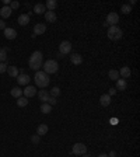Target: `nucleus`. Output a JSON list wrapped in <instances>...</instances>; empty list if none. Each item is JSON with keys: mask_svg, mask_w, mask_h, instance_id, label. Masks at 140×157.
I'll return each mask as SVG.
<instances>
[{"mask_svg": "<svg viewBox=\"0 0 140 157\" xmlns=\"http://www.w3.org/2000/svg\"><path fill=\"white\" fill-rule=\"evenodd\" d=\"M42 59H43V56H42V52L41 51H35L31 55L29 60H28V65L32 70H37L39 72V69L42 67Z\"/></svg>", "mask_w": 140, "mask_h": 157, "instance_id": "f257e3e1", "label": "nucleus"}, {"mask_svg": "<svg viewBox=\"0 0 140 157\" xmlns=\"http://www.w3.org/2000/svg\"><path fill=\"white\" fill-rule=\"evenodd\" d=\"M34 80H35V84L41 88L48 87L49 83H51V78H49V76L45 72H37L35 76H34Z\"/></svg>", "mask_w": 140, "mask_h": 157, "instance_id": "f03ea898", "label": "nucleus"}, {"mask_svg": "<svg viewBox=\"0 0 140 157\" xmlns=\"http://www.w3.org/2000/svg\"><path fill=\"white\" fill-rule=\"evenodd\" d=\"M43 70L42 72H45V73L49 76V74H53V73H56L57 70H59V63L56 62V60H53V59H49V60H46L45 63H43Z\"/></svg>", "mask_w": 140, "mask_h": 157, "instance_id": "7ed1b4c3", "label": "nucleus"}, {"mask_svg": "<svg viewBox=\"0 0 140 157\" xmlns=\"http://www.w3.org/2000/svg\"><path fill=\"white\" fill-rule=\"evenodd\" d=\"M123 33H122V30L118 25H112V27L108 28V38L111 39V41H118V39H121Z\"/></svg>", "mask_w": 140, "mask_h": 157, "instance_id": "20e7f679", "label": "nucleus"}, {"mask_svg": "<svg viewBox=\"0 0 140 157\" xmlns=\"http://www.w3.org/2000/svg\"><path fill=\"white\" fill-rule=\"evenodd\" d=\"M71 152L74 153V154H77V156H83V154H85L87 153V146L84 143H74L73 144V150Z\"/></svg>", "mask_w": 140, "mask_h": 157, "instance_id": "39448f33", "label": "nucleus"}, {"mask_svg": "<svg viewBox=\"0 0 140 157\" xmlns=\"http://www.w3.org/2000/svg\"><path fill=\"white\" fill-rule=\"evenodd\" d=\"M70 52H71V44L69 41L60 42V45H59V53H62V55L65 56L67 53H70Z\"/></svg>", "mask_w": 140, "mask_h": 157, "instance_id": "423d86ee", "label": "nucleus"}, {"mask_svg": "<svg viewBox=\"0 0 140 157\" xmlns=\"http://www.w3.org/2000/svg\"><path fill=\"white\" fill-rule=\"evenodd\" d=\"M15 78H17V83H18V86H28V84H29V81H31V77H29L28 74H25V73H20Z\"/></svg>", "mask_w": 140, "mask_h": 157, "instance_id": "0eeeda50", "label": "nucleus"}, {"mask_svg": "<svg viewBox=\"0 0 140 157\" xmlns=\"http://www.w3.org/2000/svg\"><path fill=\"white\" fill-rule=\"evenodd\" d=\"M119 23V16H118V13H109L107 16V23H105V25H116V24Z\"/></svg>", "mask_w": 140, "mask_h": 157, "instance_id": "6e6552de", "label": "nucleus"}, {"mask_svg": "<svg viewBox=\"0 0 140 157\" xmlns=\"http://www.w3.org/2000/svg\"><path fill=\"white\" fill-rule=\"evenodd\" d=\"M38 93L37 87H34V86H27V87L23 90V94L25 98H29V97H34L35 94Z\"/></svg>", "mask_w": 140, "mask_h": 157, "instance_id": "1a4fd4ad", "label": "nucleus"}, {"mask_svg": "<svg viewBox=\"0 0 140 157\" xmlns=\"http://www.w3.org/2000/svg\"><path fill=\"white\" fill-rule=\"evenodd\" d=\"M3 33H4V37L7 38V39H15V38H17V31H15L14 28L6 27L4 30H3Z\"/></svg>", "mask_w": 140, "mask_h": 157, "instance_id": "9d476101", "label": "nucleus"}, {"mask_svg": "<svg viewBox=\"0 0 140 157\" xmlns=\"http://www.w3.org/2000/svg\"><path fill=\"white\" fill-rule=\"evenodd\" d=\"M11 13H13V10L10 9V6H3V7L0 9V17H1V20L9 19L10 16H11Z\"/></svg>", "mask_w": 140, "mask_h": 157, "instance_id": "9b49d317", "label": "nucleus"}, {"mask_svg": "<svg viewBox=\"0 0 140 157\" xmlns=\"http://www.w3.org/2000/svg\"><path fill=\"white\" fill-rule=\"evenodd\" d=\"M45 31H46V25L45 24H37L35 27H34V35L37 37V35H42V34H45Z\"/></svg>", "mask_w": 140, "mask_h": 157, "instance_id": "f8f14e48", "label": "nucleus"}, {"mask_svg": "<svg viewBox=\"0 0 140 157\" xmlns=\"http://www.w3.org/2000/svg\"><path fill=\"white\" fill-rule=\"evenodd\" d=\"M70 62L76 66L81 65V63H83V56L80 55V53H71V55H70Z\"/></svg>", "mask_w": 140, "mask_h": 157, "instance_id": "ddd939ff", "label": "nucleus"}, {"mask_svg": "<svg viewBox=\"0 0 140 157\" xmlns=\"http://www.w3.org/2000/svg\"><path fill=\"white\" fill-rule=\"evenodd\" d=\"M119 72V76L123 78H127V77H130V74H132V70L130 67H127V66H123V67H121V70H118Z\"/></svg>", "mask_w": 140, "mask_h": 157, "instance_id": "4468645a", "label": "nucleus"}, {"mask_svg": "<svg viewBox=\"0 0 140 157\" xmlns=\"http://www.w3.org/2000/svg\"><path fill=\"white\" fill-rule=\"evenodd\" d=\"M99 104L102 107H108L111 104V96H108V94H102L101 97H99Z\"/></svg>", "mask_w": 140, "mask_h": 157, "instance_id": "2eb2a0df", "label": "nucleus"}, {"mask_svg": "<svg viewBox=\"0 0 140 157\" xmlns=\"http://www.w3.org/2000/svg\"><path fill=\"white\" fill-rule=\"evenodd\" d=\"M48 130H49L48 125L41 124V125H39V126L37 128V135H38V136H43V135H46V133H48Z\"/></svg>", "mask_w": 140, "mask_h": 157, "instance_id": "dca6fc26", "label": "nucleus"}, {"mask_svg": "<svg viewBox=\"0 0 140 157\" xmlns=\"http://www.w3.org/2000/svg\"><path fill=\"white\" fill-rule=\"evenodd\" d=\"M17 21H18L20 25H23L24 27V25H27V24L29 23V16H28V14H20Z\"/></svg>", "mask_w": 140, "mask_h": 157, "instance_id": "f3484780", "label": "nucleus"}, {"mask_svg": "<svg viewBox=\"0 0 140 157\" xmlns=\"http://www.w3.org/2000/svg\"><path fill=\"white\" fill-rule=\"evenodd\" d=\"M37 94H38V97H39V100H41L42 102H46L48 98L51 97V96H49V93H48L46 90H39Z\"/></svg>", "mask_w": 140, "mask_h": 157, "instance_id": "a211bd4d", "label": "nucleus"}, {"mask_svg": "<svg viewBox=\"0 0 140 157\" xmlns=\"http://www.w3.org/2000/svg\"><path fill=\"white\" fill-rule=\"evenodd\" d=\"M126 88H127V83H126L125 78H118L116 80V90L123 91V90H126Z\"/></svg>", "mask_w": 140, "mask_h": 157, "instance_id": "6ab92c4d", "label": "nucleus"}, {"mask_svg": "<svg viewBox=\"0 0 140 157\" xmlns=\"http://www.w3.org/2000/svg\"><path fill=\"white\" fill-rule=\"evenodd\" d=\"M34 13L37 14H45L46 13V7H45V4H42V3H38V4L34 6Z\"/></svg>", "mask_w": 140, "mask_h": 157, "instance_id": "aec40b11", "label": "nucleus"}, {"mask_svg": "<svg viewBox=\"0 0 140 157\" xmlns=\"http://www.w3.org/2000/svg\"><path fill=\"white\" fill-rule=\"evenodd\" d=\"M56 19H57V17H56L55 11H46V13H45V20H46L48 23H55Z\"/></svg>", "mask_w": 140, "mask_h": 157, "instance_id": "412c9836", "label": "nucleus"}, {"mask_svg": "<svg viewBox=\"0 0 140 157\" xmlns=\"http://www.w3.org/2000/svg\"><path fill=\"white\" fill-rule=\"evenodd\" d=\"M7 72H9V76H11V77H17L20 74L18 67H15V66H9V67H7Z\"/></svg>", "mask_w": 140, "mask_h": 157, "instance_id": "4be33fe9", "label": "nucleus"}, {"mask_svg": "<svg viewBox=\"0 0 140 157\" xmlns=\"http://www.w3.org/2000/svg\"><path fill=\"white\" fill-rule=\"evenodd\" d=\"M11 96H13L14 98H20V97H23V90L20 87H13L11 88Z\"/></svg>", "mask_w": 140, "mask_h": 157, "instance_id": "5701e85b", "label": "nucleus"}, {"mask_svg": "<svg viewBox=\"0 0 140 157\" xmlns=\"http://www.w3.org/2000/svg\"><path fill=\"white\" fill-rule=\"evenodd\" d=\"M56 6H57V1H56V0H48L45 7L48 9V11H55Z\"/></svg>", "mask_w": 140, "mask_h": 157, "instance_id": "b1692460", "label": "nucleus"}, {"mask_svg": "<svg viewBox=\"0 0 140 157\" xmlns=\"http://www.w3.org/2000/svg\"><path fill=\"white\" fill-rule=\"evenodd\" d=\"M108 77H109V80H115V81H116L118 78H119V72L115 69L109 70V72H108Z\"/></svg>", "mask_w": 140, "mask_h": 157, "instance_id": "393cba45", "label": "nucleus"}, {"mask_svg": "<svg viewBox=\"0 0 140 157\" xmlns=\"http://www.w3.org/2000/svg\"><path fill=\"white\" fill-rule=\"evenodd\" d=\"M7 60V48H0V63H6Z\"/></svg>", "mask_w": 140, "mask_h": 157, "instance_id": "a878e982", "label": "nucleus"}, {"mask_svg": "<svg viewBox=\"0 0 140 157\" xmlns=\"http://www.w3.org/2000/svg\"><path fill=\"white\" fill-rule=\"evenodd\" d=\"M52 111V107L48 104V102H42L41 104V112L42 114H49Z\"/></svg>", "mask_w": 140, "mask_h": 157, "instance_id": "bb28decb", "label": "nucleus"}, {"mask_svg": "<svg viewBox=\"0 0 140 157\" xmlns=\"http://www.w3.org/2000/svg\"><path fill=\"white\" fill-rule=\"evenodd\" d=\"M17 105H18L20 108H24V107H27V105H28V98H25V97L17 98Z\"/></svg>", "mask_w": 140, "mask_h": 157, "instance_id": "cd10ccee", "label": "nucleus"}, {"mask_svg": "<svg viewBox=\"0 0 140 157\" xmlns=\"http://www.w3.org/2000/svg\"><path fill=\"white\" fill-rule=\"evenodd\" d=\"M49 96H51V97H55V98L57 97V96H60V88H59V87H56V86H55V87H53V88L51 90Z\"/></svg>", "mask_w": 140, "mask_h": 157, "instance_id": "c85d7f7f", "label": "nucleus"}, {"mask_svg": "<svg viewBox=\"0 0 140 157\" xmlns=\"http://www.w3.org/2000/svg\"><path fill=\"white\" fill-rule=\"evenodd\" d=\"M121 11H122L123 14H130V13H132V7H130L129 4H123V6L121 7Z\"/></svg>", "mask_w": 140, "mask_h": 157, "instance_id": "c756f323", "label": "nucleus"}, {"mask_svg": "<svg viewBox=\"0 0 140 157\" xmlns=\"http://www.w3.org/2000/svg\"><path fill=\"white\" fill-rule=\"evenodd\" d=\"M39 139H41V136H38V135H34V136H31V142H32L34 144H38V143H39Z\"/></svg>", "mask_w": 140, "mask_h": 157, "instance_id": "7c9ffc66", "label": "nucleus"}, {"mask_svg": "<svg viewBox=\"0 0 140 157\" xmlns=\"http://www.w3.org/2000/svg\"><path fill=\"white\" fill-rule=\"evenodd\" d=\"M18 7H20L18 1H11V3H10V9H11V10H17Z\"/></svg>", "mask_w": 140, "mask_h": 157, "instance_id": "2f4dec72", "label": "nucleus"}, {"mask_svg": "<svg viewBox=\"0 0 140 157\" xmlns=\"http://www.w3.org/2000/svg\"><path fill=\"white\" fill-rule=\"evenodd\" d=\"M7 63H0V74L1 73H4V72H7Z\"/></svg>", "mask_w": 140, "mask_h": 157, "instance_id": "473e14b6", "label": "nucleus"}, {"mask_svg": "<svg viewBox=\"0 0 140 157\" xmlns=\"http://www.w3.org/2000/svg\"><path fill=\"white\" fill-rule=\"evenodd\" d=\"M48 104H49V105H55V104H56V102H57V101H56V98L55 97H49V98H48Z\"/></svg>", "mask_w": 140, "mask_h": 157, "instance_id": "72a5a7b5", "label": "nucleus"}, {"mask_svg": "<svg viewBox=\"0 0 140 157\" xmlns=\"http://www.w3.org/2000/svg\"><path fill=\"white\" fill-rule=\"evenodd\" d=\"M6 28V23H4V20H1L0 19V30H4Z\"/></svg>", "mask_w": 140, "mask_h": 157, "instance_id": "f704fd0d", "label": "nucleus"}, {"mask_svg": "<svg viewBox=\"0 0 140 157\" xmlns=\"http://www.w3.org/2000/svg\"><path fill=\"white\" fill-rule=\"evenodd\" d=\"M113 94H116V88H109V93H108V96H113Z\"/></svg>", "mask_w": 140, "mask_h": 157, "instance_id": "c9c22d12", "label": "nucleus"}, {"mask_svg": "<svg viewBox=\"0 0 140 157\" xmlns=\"http://www.w3.org/2000/svg\"><path fill=\"white\" fill-rule=\"evenodd\" d=\"M3 3H4V6H10V3H11V0H3Z\"/></svg>", "mask_w": 140, "mask_h": 157, "instance_id": "e433bc0d", "label": "nucleus"}, {"mask_svg": "<svg viewBox=\"0 0 140 157\" xmlns=\"http://www.w3.org/2000/svg\"><path fill=\"white\" fill-rule=\"evenodd\" d=\"M98 157H109L108 154H105V153H101V154H98Z\"/></svg>", "mask_w": 140, "mask_h": 157, "instance_id": "4c0bfd02", "label": "nucleus"}, {"mask_svg": "<svg viewBox=\"0 0 140 157\" xmlns=\"http://www.w3.org/2000/svg\"><path fill=\"white\" fill-rule=\"evenodd\" d=\"M115 154H116L115 152H111V153H109V156H111V157H115Z\"/></svg>", "mask_w": 140, "mask_h": 157, "instance_id": "58836bf2", "label": "nucleus"}, {"mask_svg": "<svg viewBox=\"0 0 140 157\" xmlns=\"http://www.w3.org/2000/svg\"><path fill=\"white\" fill-rule=\"evenodd\" d=\"M83 157H93V156H91V154H87V153H85V154H83Z\"/></svg>", "mask_w": 140, "mask_h": 157, "instance_id": "ea45409f", "label": "nucleus"}]
</instances>
